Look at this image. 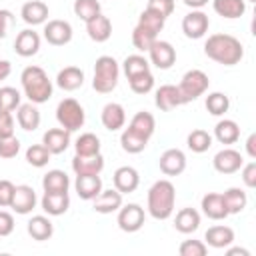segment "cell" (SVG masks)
<instances>
[{"label":"cell","instance_id":"1","mask_svg":"<svg viewBox=\"0 0 256 256\" xmlns=\"http://www.w3.org/2000/svg\"><path fill=\"white\" fill-rule=\"evenodd\" d=\"M204 54L222 66H234L244 58V46L236 36L220 32L208 36L204 42Z\"/></svg>","mask_w":256,"mask_h":256},{"label":"cell","instance_id":"2","mask_svg":"<svg viewBox=\"0 0 256 256\" xmlns=\"http://www.w3.org/2000/svg\"><path fill=\"white\" fill-rule=\"evenodd\" d=\"M174 204H176V188L170 180L162 178L156 180L148 188L146 196V210L152 218L156 220H168L174 214Z\"/></svg>","mask_w":256,"mask_h":256},{"label":"cell","instance_id":"3","mask_svg":"<svg viewBox=\"0 0 256 256\" xmlns=\"http://www.w3.org/2000/svg\"><path fill=\"white\" fill-rule=\"evenodd\" d=\"M20 84H22L24 96L32 104H44L52 98V92H54L52 80L48 78L46 70L40 66H26L20 74Z\"/></svg>","mask_w":256,"mask_h":256},{"label":"cell","instance_id":"4","mask_svg":"<svg viewBox=\"0 0 256 256\" xmlns=\"http://www.w3.org/2000/svg\"><path fill=\"white\" fill-rule=\"evenodd\" d=\"M120 78V64L112 56H100L94 62V78H92V88L100 94H108L116 88Z\"/></svg>","mask_w":256,"mask_h":256},{"label":"cell","instance_id":"5","mask_svg":"<svg viewBox=\"0 0 256 256\" xmlns=\"http://www.w3.org/2000/svg\"><path fill=\"white\" fill-rule=\"evenodd\" d=\"M56 120L60 124V128L68 130V132H76L84 126L86 122V112L82 108V104L74 98H64L58 102L56 106Z\"/></svg>","mask_w":256,"mask_h":256},{"label":"cell","instance_id":"6","mask_svg":"<svg viewBox=\"0 0 256 256\" xmlns=\"http://www.w3.org/2000/svg\"><path fill=\"white\" fill-rule=\"evenodd\" d=\"M208 86H210L208 74L202 72V70H198V68H192V70H188V72L182 76V80H180V84H178V90H180L184 102L188 104V102L200 98L202 94H206Z\"/></svg>","mask_w":256,"mask_h":256},{"label":"cell","instance_id":"7","mask_svg":"<svg viewBox=\"0 0 256 256\" xmlns=\"http://www.w3.org/2000/svg\"><path fill=\"white\" fill-rule=\"evenodd\" d=\"M144 220H146V214H144V208L136 202H130V204H122L118 208V216H116V224L122 232H138L142 226H144Z\"/></svg>","mask_w":256,"mask_h":256},{"label":"cell","instance_id":"8","mask_svg":"<svg viewBox=\"0 0 256 256\" xmlns=\"http://www.w3.org/2000/svg\"><path fill=\"white\" fill-rule=\"evenodd\" d=\"M44 40L52 46H64L72 40V24L68 20H60V18H54V20H48L44 22Z\"/></svg>","mask_w":256,"mask_h":256},{"label":"cell","instance_id":"9","mask_svg":"<svg viewBox=\"0 0 256 256\" xmlns=\"http://www.w3.org/2000/svg\"><path fill=\"white\" fill-rule=\"evenodd\" d=\"M148 56H150V64H154L158 70H168L176 62L174 46L168 40H160V38L152 42V46L148 48Z\"/></svg>","mask_w":256,"mask_h":256},{"label":"cell","instance_id":"10","mask_svg":"<svg viewBox=\"0 0 256 256\" xmlns=\"http://www.w3.org/2000/svg\"><path fill=\"white\" fill-rule=\"evenodd\" d=\"M208 28H210V18L202 10H192L182 18V32L186 38L200 40L206 36Z\"/></svg>","mask_w":256,"mask_h":256},{"label":"cell","instance_id":"11","mask_svg":"<svg viewBox=\"0 0 256 256\" xmlns=\"http://www.w3.org/2000/svg\"><path fill=\"white\" fill-rule=\"evenodd\" d=\"M242 164H244V158L234 148H222L212 158V166L220 174H234V172H238L242 168Z\"/></svg>","mask_w":256,"mask_h":256},{"label":"cell","instance_id":"12","mask_svg":"<svg viewBox=\"0 0 256 256\" xmlns=\"http://www.w3.org/2000/svg\"><path fill=\"white\" fill-rule=\"evenodd\" d=\"M158 166L164 176H178L186 170V154L180 148H168L160 154Z\"/></svg>","mask_w":256,"mask_h":256},{"label":"cell","instance_id":"13","mask_svg":"<svg viewBox=\"0 0 256 256\" xmlns=\"http://www.w3.org/2000/svg\"><path fill=\"white\" fill-rule=\"evenodd\" d=\"M36 192L32 186L28 184H18L14 188V196H12V202H10V208L16 212V214H30L34 208H36Z\"/></svg>","mask_w":256,"mask_h":256},{"label":"cell","instance_id":"14","mask_svg":"<svg viewBox=\"0 0 256 256\" xmlns=\"http://www.w3.org/2000/svg\"><path fill=\"white\" fill-rule=\"evenodd\" d=\"M154 104L162 112H170V110H174V108H178V106H182L186 102H184L178 86H174V84H162L156 90V94H154Z\"/></svg>","mask_w":256,"mask_h":256},{"label":"cell","instance_id":"15","mask_svg":"<svg viewBox=\"0 0 256 256\" xmlns=\"http://www.w3.org/2000/svg\"><path fill=\"white\" fill-rule=\"evenodd\" d=\"M14 50L22 58H30V56L38 54V50H40V34L34 32L32 28L20 30L16 34V40H14Z\"/></svg>","mask_w":256,"mask_h":256},{"label":"cell","instance_id":"16","mask_svg":"<svg viewBox=\"0 0 256 256\" xmlns=\"http://www.w3.org/2000/svg\"><path fill=\"white\" fill-rule=\"evenodd\" d=\"M112 182H114V188L120 194H130L138 188L140 174L134 166H120V168H116V172L112 176Z\"/></svg>","mask_w":256,"mask_h":256},{"label":"cell","instance_id":"17","mask_svg":"<svg viewBox=\"0 0 256 256\" xmlns=\"http://www.w3.org/2000/svg\"><path fill=\"white\" fill-rule=\"evenodd\" d=\"M74 190L82 200H94L102 192L100 174H78L74 180Z\"/></svg>","mask_w":256,"mask_h":256},{"label":"cell","instance_id":"18","mask_svg":"<svg viewBox=\"0 0 256 256\" xmlns=\"http://www.w3.org/2000/svg\"><path fill=\"white\" fill-rule=\"evenodd\" d=\"M100 120H102V126L110 132H118L120 128H124L126 124V112H124V106L118 104V102H108L102 112H100Z\"/></svg>","mask_w":256,"mask_h":256},{"label":"cell","instance_id":"19","mask_svg":"<svg viewBox=\"0 0 256 256\" xmlns=\"http://www.w3.org/2000/svg\"><path fill=\"white\" fill-rule=\"evenodd\" d=\"M40 206L48 216H62L70 208V196L68 192H44Z\"/></svg>","mask_w":256,"mask_h":256},{"label":"cell","instance_id":"20","mask_svg":"<svg viewBox=\"0 0 256 256\" xmlns=\"http://www.w3.org/2000/svg\"><path fill=\"white\" fill-rule=\"evenodd\" d=\"M200 208H202L204 216L210 218V220H224L226 216H230L228 210H226L224 198H222V194H218V192H208V194H204L202 200H200Z\"/></svg>","mask_w":256,"mask_h":256},{"label":"cell","instance_id":"21","mask_svg":"<svg viewBox=\"0 0 256 256\" xmlns=\"http://www.w3.org/2000/svg\"><path fill=\"white\" fill-rule=\"evenodd\" d=\"M20 16L28 26H38L48 20V4L42 0H28L20 8Z\"/></svg>","mask_w":256,"mask_h":256},{"label":"cell","instance_id":"22","mask_svg":"<svg viewBox=\"0 0 256 256\" xmlns=\"http://www.w3.org/2000/svg\"><path fill=\"white\" fill-rule=\"evenodd\" d=\"M40 110H38V104H32V102H26V104H20L16 108V122L22 130L26 132H34L38 126H40Z\"/></svg>","mask_w":256,"mask_h":256},{"label":"cell","instance_id":"23","mask_svg":"<svg viewBox=\"0 0 256 256\" xmlns=\"http://www.w3.org/2000/svg\"><path fill=\"white\" fill-rule=\"evenodd\" d=\"M42 144L48 148L50 154H62L70 146V132L64 128H50L44 132Z\"/></svg>","mask_w":256,"mask_h":256},{"label":"cell","instance_id":"24","mask_svg":"<svg viewBox=\"0 0 256 256\" xmlns=\"http://www.w3.org/2000/svg\"><path fill=\"white\" fill-rule=\"evenodd\" d=\"M86 32H88V38L94 40V42H106L110 36H112V22L108 16H104L102 12L96 14L92 20L86 22Z\"/></svg>","mask_w":256,"mask_h":256},{"label":"cell","instance_id":"25","mask_svg":"<svg viewBox=\"0 0 256 256\" xmlns=\"http://www.w3.org/2000/svg\"><path fill=\"white\" fill-rule=\"evenodd\" d=\"M122 196L116 188H110V190H104L92 200L94 202V210L98 214H112V212H118V208L122 206Z\"/></svg>","mask_w":256,"mask_h":256},{"label":"cell","instance_id":"26","mask_svg":"<svg viewBox=\"0 0 256 256\" xmlns=\"http://www.w3.org/2000/svg\"><path fill=\"white\" fill-rule=\"evenodd\" d=\"M56 84L66 92H74L84 84V70L78 66H64L56 74Z\"/></svg>","mask_w":256,"mask_h":256},{"label":"cell","instance_id":"27","mask_svg":"<svg viewBox=\"0 0 256 256\" xmlns=\"http://www.w3.org/2000/svg\"><path fill=\"white\" fill-rule=\"evenodd\" d=\"M72 170L74 174H100L104 170V156L92 154V156H80L76 154L72 158Z\"/></svg>","mask_w":256,"mask_h":256},{"label":"cell","instance_id":"28","mask_svg":"<svg viewBox=\"0 0 256 256\" xmlns=\"http://www.w3.org/2000/svg\"><path fill=\"white\" fill-rule=\"evenodd\" d=\"M26 230H28V234H30L34 240L44 242V240H50V238H52V234H54V224H52V220H50L48 216L36 214V216H32V218L28 220Z\"/></svg>","mask_w":256,"mask_h":256},{"label":"cell","instance_id":"29","mask_svg":"<svg viewBox=\"0 0 256 256\" xmlns=\"http://www.w3.org/2000/svg\"><path fill=\"white\" fill-rule=\"evenodd\" d=\"M204 240H206V246H212V248H226L234 242V230L230 226H224V224H216V226H210L204 234Z\"/></svg>","mask_w":256,"mask_h":256},{"label":"cell","instance_id":"30","mask_svg":"<svg viewBox=\"0 0 256 256\" xmlns=\"http://www.w3.org/2000/svg\"><path fill=\"white\" fill-rule=\"evenodd\" d=\"M174 228L182 234H192L200 228V212L196 208H182L176 212Z\"/></svg>","mask_w":256,"mask_h":256},{"label":"cell","instance_id":"31","mask_svg":"<svg viewBox=\"0 0 256 256\" xmlns=\"http://www.w3.org/2000/svg\"><path fill=\"white\" fill-rule=\"evenodd\" d=\"M214 138L220 144H226V146L236 144L238 138H240V126L234 120H230V118H222L214 126Z\"/></svg>","mask_w":256,"mask_h":256},{"label":"cell","instance_id":"32","mask_svg":"<svg viewBox=\"0 0 256 256\" xmlns=\"http://www.w3.org/2000/svg\"><path fill=\"white\" fill-rule=\"evenodd\" d=\"M212 8L218 16L234 20L246 12V0H212Z\"/></svg>","mask_w":256,"mask_h":256},{"label":"cell","instance_id":"33","mask_svg":"<svg viewBox=\"0 0 256 256\" xmlns=\"http://www.w3.org/2000/svg\"><path fill=\"white\" fill-rule=\"evenodd\" d=\"M128 128L134 130L136 134H140V136H144V138L150 140L152 134H154V130H156V120H154V116H152L150 112L140 110V112H136V114L132 116Z\"/></svg>","mask_w":256,"mask_h":256},{"label":"cell","instance_id":"34","mask_svg":"<svg viewBox=\"0 0 256 256\" xmlns=\"http://www.w3.org/2000/svg\"><path fill=\"white\" fill-rule=\"evenodd\" d=\"M42 188L44 192H68L70 178L64 170H48L42 176Z\"/></svg>","mask_w":256,"mask_h":256},{"label":"cell","instance_id":"35","mask_svg":"<svg viewBox=\"0 0 256 256\" xmlns=\"http://www.w3.org/2000/svg\"><path fill=\"white\" fill-rule=\"evenodd\" d=\"M222 198H224V204H226L228 214H240V212L246 208V204H248L246 192H244L242 188H236V186L228 188V190L222 194Z\"/></svg>","mask_w":256,"mask_h":256},{"label":"cell","instance_id":"36","mask_svg":"<svg viewBox=\"0 0 256 256\" xmlns=\"http://www.w3.org/2000/svg\"><path fill=\"white\" fill-rule=\"evenodd\" d=\"M120 146H122V150L128 152V154H140V152L148 146V138H144V136L136 134L134 130L126 128V130L120 134Z\"/></svg>","mask_w":256,"mask_h":256},{"label":"cell","instance_id":"37","mask_svg":"<svg viewBox=\"0 0 256 256\" xmlns=\"http://www.w3.org/2000/svg\"><path fill=\"white\" fill-rule=\"evenodd\" d=\"M74 150L80 156H92V154H100V138L92 132H84L76 138L74 142Z\"/></svg>","mask_w":256,"mask_h":256},{"label":"cell","instance_id":"38","mask_svg":"<svg viewBox=\"0 0 256 256\" xmlns=\"http://www.w3.org/2000/svg\"><path fill=\"white\" fill-rule=\"evenodd\" d=\"M148 70H150V62L142 54H130L122 62V72L126 74V78H132V76L148 72Z\"/></svg>","mask_w":256,"mask_h":256},{"label":"cell","instance_id":"39","mask_svg":"<svg viewBox=\"0 0 256 256\" xmlns=\"http://www.w3.org/2000/svg\"><path fill=\"white\" fill-rule=\"evenodd\" d=\"M186 144H188V148H190L192 152L202 154V152H206V150L212 146V134H208V132L202 130V128H196V130H192V132L188 134Z\"/></svg>","mask_w":256,"mask_h":256},{"label":"cell","instance_id":"40","mask_svg":"<svg viewBox=\"0 0 256 256\" xmlns=\"http://www.w3.org/2000/svg\"><path fill=\"white\" fill-rule=\"evenodd\" d=\"M206 110L212 114V116H224L230 108V98L224 94V92H210L206 96Z\"/></svg>","mask_w":256,"mask_h":256},{"label":"cell","instance_id":"41","mask_svg":"<svg viewBox=\"0 0 256 256\" xmlns=\"http://www.w3.org/2000/svg\"><path fill=\"white\" fill-rule=\"evenodd\" d=\"M156 38H158L156 32H152V30L140 26V24H136L134 30H132V44H134V48L140 50V52H148V48L152 46V42H154Z\"/></svg>","mask_w":256,"mask_h":256},{"label":"cell","instance_id":"42","mask_svg":"<svg viewBox=\"0 0 256 256\" xmlns=\"http://www.w3.org/2000/svg\"><path fill=\"white\" fill-rule=\"evenodd\" d=\"M74 14L82 20V22H88L92 20L96 14L102 12V6H100V0H74Z\"/></svg>","mask_w":256,"mask_h":256},{"label":"cell","instance_id":"43","mask_svg":"<svg viewBox=\"0 0 256 256\" xmlns=\"http://www.w3.org/2000/svg\"><path fill=\"white\" fill-rule=\"evenodd\" d=\"M50 156L52 154L48 152V148L44 144H32L26 150V162L34 168H44L50 162Z\"/></svg>","mask_w":256,"mask_h":256},{"label":"cell","instance_id":"44","mask_svg":"<svg viewBox=\"0 0 256 256\" xmlns=\"http://www.w3.org/2000/svg\"><path fill=\"white\" fill-rule=\"evenodd\" d=\"M20 92L12 86H2L0 88V112H12L16 110L22 102H20Z\"/></svg>","mask_w":256,"mask_h":256},{"label":"cell","instance_id":"45","mask_svg":"<svg viewBox=\"0 0 256 256\" xmlns=\"http://www.w3.org/2000/svg\"><path fill=\"white\" fill-rule=\"evenodd\" d=\"M128 84H130V90L134 94H148L154 88V76L148 70V72H142V74H136V76L128 78Z\"/></svg>","mask_w":256,"mask_h":256},{"label":"cell","instance_id":"46","mask_svg":"<svg viewBox=\"0 0 256 256\" xmlns=\"http://www.w3.org/2000/svg\"><path fill=\"white\" fill-rule=\"evenodd\" d=\"M138 24L158 34V32H162V28H164V24H166V18H162L160 14H156V12L148 10V8H144L142 14L138 16Z\"/></svg>","mask_w":256,"mask_h":256},{"label":"cell","instance_id":"47","mask_svg":"<svg viewBox=\"0 0 256 256\" xmlns=\"http://www.w3.org/2000/svg\"><path fill=\"white\" fill-rule=\"evenodd\" d=\"M178 252H180V256H206L208 246L202 240H184L178 246Z\"/></svg>","mask_w":256,"mask_h":256},{"label":"cell","instance_id":"48","mask_svg":"<svg viewBox=\"0 0 256 256\" xmlns=\"http://www.w3.org/2000/svg\"><path fill=\"white\" fill-rule=\"evenodd\" d=\"M18 152H20V140L16 136L0 138V158L10 160V158L18 156Z\"/></svg>","mask_w":256,"mask_h":256},{"label":"cell","instance_id":"49","mask_svg":"<svg viewBox=\"0 0 256 256\" xmlns=\"http://www.w3.org/2000/svg\"><path fill=\"white\" fill-rule=\"evenodd\" d=\"M146 8L160 14L162 18H168L174 12V0H148Z\"/></svg>","mask_w":256,"mask_h":256},{"label":"cell","instance_id":"50","mask_svg":"<svg viewBox=\"0 0 256 256\" xmlns=\"http://www.w3.org/2000/svg\"><path fill=\"white\" fill-rule=\"evenodd\" d=\"M14 184L10 180H0V208H10L14 196Z\"/></svg>","mask_w":256,"mask_h":256},{"label":"cell","instance_id":"51","mask_svg":"<svg viewBox=\"0 0 256 256\" xmlns=\"http://www.w3.org/2000/svg\"><path fill=\"white\" fill-rule=\"evenodd\" d=\"M14 136V116L12 112H0V138Z\"/></svg>","mask_w":256,"mask_h":256},{"label":"cell","instance_id":"52","mask_svg":"<svg viewBox=\"0 0 256 256\" xmlns=\"http://www.w3.org/2000/svg\"><path fill=\"white\" fill-rule=\"evenodd\" d=\"M242 182L246 188H254L256 186V162H248L242 164Z\"/></svg>","mask_w":256,"mask_h":256},{"label":"cell","instance_id":"53","mask_svg":"<svg viewBox=\"0 0 256 256\" xmlns=\"http://www.w3.org/2000/svg\"><path fill=\"white\" fill-rule=\"evenodd\" d=\"M14 26V14L8 8H0V38H6Z\"/></svg>","mask_w":256,"mask_h":256},{"label":"cell","instance_id":"54","mask_svg":"<svg viewBox=\"0 0 256 256\" xmlns=\"http://www.w3.org/2000/svg\"><path fill=\"white\" fill-rule=\"evenodd\" d=\"M14 230V216L6 210H0V236H8Z\"/></svg>","mask_w":256,"mask_h":256},{"label":"cell","instance_id":"55","mask_svg":"<svg viewBox=\"0 0 256 256\" xmlns=\"http://www.w3.org/2000/svg\"><path fill=\"white\" fill-rule=\"evenodd\" d=\"M246 152L250 158H256V134H250L246 140Z\"/></svg>","mask_w":256,"mask_h":256},{"label":"cell","instance_id":"56","mask_svg":"<svg viewBox=\"0 0 256 256\" xmlns=\"http://www.w3.org/2000/svg\"><path fill=\"white\" fill-rule=\"evenodd\" d=\"M12 74V64L8 60H0V82Z\"/></svg>","mask_w":256,"mask_h":256},{"label":"cell","instance_id":"57","mask_svg":"<svg viewBox=\"0 0 256 256\" xmlns=\"http://www.w3.org/2000/svg\"><path fill=\"white\" fill-rule=\"evenodd\" d=\"M182 2H184L188 8H192V10H200V8H204L210 0H182Z\"/></svg>","mask_w":256,"mask_h":256},{"label":"cell","instance_id":"58","mask_svg":"<svg viewBox=\"0 0 256 256\" xmlns=\"http://www.w3.org/2000/svg\"><path fill=\"white\" fill-rule=\"evenodd\" d=\"M226 248H228V246H226ZM226 254H228V256H236V254H240V256H250V250H246V248H238V246H236V248H228Z\"/></svg>","mask_w":256,"mask_h":256},{"label":"cell","instance_id":"59","mask_svg":"<svg viewBox=\"0 0 256 256\" xmlns=\"http://www.w3.org/2000/svg\"><path fill=\"white\" fill-rule=\"evenodd\" d=\"M248 2H256V0H248Z\"/></svg>","mask_w":256,"mask_h":256}]
</instances>
